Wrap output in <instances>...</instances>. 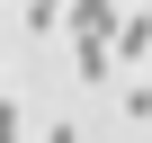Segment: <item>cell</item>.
<instances>
[{
	"mask_svg": "<svg viewBox=\"0 0 152 143\" xmlns=\"http://www.w3.org/2000/svg\"><path fill=\"white\" fill-rule=\"evenodd\" d=\"M72 45H116V0H63Z\"/></svg>",
	"mask_w": 152,
	"mask_h": 143,
	"instance_id": "6da1fadb",
	"label": "cell"
},
{
	"mask_svg": "<svg viewBox=\"0 0 152 143\" xmlns=\"http://www.w3.org/2000/svg\"><path fill=\"white\" fill-rule=\"evenodd\" d=\"M72 63H81V81H107V72H116V54H107V45H72Z\"/></svg>",
	"mask_w": 152,
	"mask_h": 143,
	"instance_id": "7a4b0ae2",
	"label": "cell"
},
{
	"mask_svg": "<svg viewBox=\"0 0 152 143\" xmlns=\"http://www.w3.org/2000/svg\"><path fill=\"white\" fill-rule=\"evenodd\" d=\"M18 18H27V36H54V27H63V0H27Z\"/></svg>",
	"mask_w": 152,
	"mask_h": 143,
	"instance_id": "3957f363",
	"label": "cell"
},
{
	"mask_svg": "<svg viewBox=\"0 0 152 143\" xmlns=\"http://www.w3.org/2000/svg\"><path fill=\"white\" fill-rule=\"evenodd\" d=\"M18 134H27V107H18V98H0V143H18Z\"/></svg>",
	"mask_w": 152,
	"mask_h": 143,
	"instance_id": "277c9868",
	"label": "cell"
},
{
	"mask_svg": "<svg viewBox=\"0 0 152 143\" xmlns=\"http://www.w3.org/2000/svg\"><path fill=\"white\" fill-rule=\"evenodd\" d=\"M45 143H81V125H54V134H45Z\"/></svg>",
	"mask_w": 152,
	"mask_h": 143,
	"instance_id": "5b68a950",
	"label": "cell"
},
{
	"mask_svg": "<svg viewBox=\"0 0 152 143\" xmlns=\"http://www.w3.org/2000/svg\"><path fill=\"white\" fill-rule=\"evenodd\" d=\"M0 9H9V0H0Z\"/></svg>",
	"mask_w": 152,
	"mask_h": 143,
	"instance_id": "8992f818",
	"label": "cell"
}]
</instances>
